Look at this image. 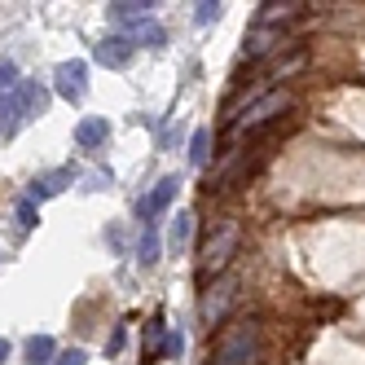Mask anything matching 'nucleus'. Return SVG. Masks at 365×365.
Masks as SVG:
<instances>
[{"instance_id":"nucleus-1","label":"nucleus","mask_w":365,"mask_h":365,"mask_svg":"<svg viewBox=\"0 0 365 365\" xmlns=\"http://www.w3.org/2000/svg\"><path fill=\"white\" fill-rule=\"evenodd\" d=\"M255 356H259V326L255 322H238L229 334H220L212 365H255Z\"/></svg>"},{"instance_id":"nucleus-2","label":"nucleus","mask_w":365,"mask_h":365,"mask_svg":"<svg viewBox=\"0 0 365 365\" xmlns=\"http://www.w3.org/2000/svg\"><path fill=\"white\" fill-rule=\"evenodd\" d=\"M238 242H242V229H238V225H220V229L212 233V238H207V247H202L198 273H202V277L225 273V269H229V259L238 255Z\"/></svg>"},{"instance_id":"nucleus-3","label":"nucleus","mask_w":365,"mask_h":365,"mask_svg":"<svg viewBox=\"0 0 365 365\" xmlns=\"http://www.w3.org/2000/svg\"><path fill=\"white\" fill-rule=\"evenodd\" d=\"M286 110H291V93H286V88H273V93L259 97L255 106H247V115L233 119V133H255V128L273 123V119H277V115H286Z\"/></svg>"},{"instance_id":"nucleus-4","label":"nucleus","mask_w":365,"mask_h":365,"mask_svg":"<svg viewBox=\"0 0 365 365\" xmlns=\"http://www.w3.org/2000/svg\"><path fill=\"white\" fill-rule=\"evenodd\" d=\"M233 299H238V277H233V273H220L212 286H207V295H202V322H207V330L220 326V322L229 317Z\"/></svg>"},{"instance_id":"nucleus-5","label":"nucleus","mask_w":365,"mask_h":365,"mask_svg":"<svg viewBox=\"0 0 365 365\" xmlns=\"http://www.w3.org/2000/svg\"><path fill=\"white\" fill-rule=\"evenodd\" d=\"M176 190H180V176H163L159 180V185H154L141 202H137V220L150 229L154 225V216H163L168 212V207H172V198H176Z\"/></svg>"},{"instance_id":"nucleus-6","label":"nucleus","mask_w":365,"mask_h":365,"mask_svg":"<svg viewBox=\"0 0 365 365\" xmlns=\"http://www.w3.org/2000/svg\"><path fill=\"white\" fill-rule=\"evenodd\" d=\"M53 88H58V97H66V101H84V93H88V62H80V58L62 62V66L53 71Z\"/></svg>"},{"instance_id":"nucleus-7","label":"nucleus","mask_w":365,"mask_h":365,"mask_svg":"<svg viewBox=\"0 0 365 365\" xmlns=\"http://www.w3.org/2000/svg\"><path fill=\"white\" fill-rule=\"evenodd\" d=\"M133 36H106L97 44V62L101 66H110V71H119V66H128V58H133Z\"/></svg>"},{"instance_id":"nucleus-8","label":"nucleus","mask_w":365,"mask_h":365,"mask_svg":"<svg viewBox=\"0 0 365 365\" xmlns=\"http://www.w3.org/2000/svg\"><path fill=\"white\" fill-rule=\"evenodd\" d=\"M273 48H291V40L282 31H273V27H255L247 36V62H259L264 53H273Z\"/></svg>"},{"instance_id":"nucleus-9","label":"nucleus","mask_w":365,"mask_h":365,"mask_svg":"<svg viewBox=\"0 0 365 365\" xmlns=\"http://www.w3.org/2000/svg\"><path fill=\"white\" fill-rule=\"evenodd\" d=\"M75 180V172L71 168H58V172H48V176H40V180H31V190H27V198L31 202H44V198H53V194H62L66 185Z\"/></svg>"},{"instance_id":"nucleus-10","label":"nucleus","mask_w":365,"mask_h":365,"mask_svg":"<svg viewBox=\"0 0 365 365\" xmlns=\"http://www.w3.org/2000/svg\"><path fill=\"white\" fill-rule=\"evenodd\" d=\"M150 9H154V5H133V0H119V5H110L106 14H110L115 27H133V31H141L145 22H150Z\"/></svg>"},{"instance_id":"nucleus-11","label":"nucleus","mask_w":365,"mask_h":365,"mask_svg":"<svg viewBox=\"0 0 365 365\" xmlns=\"http://www.w3.org/2000/svg\"><path fill=\"white\" fill-rule=\"evenodd\" d=\"M106 137H110V123H106V119H84L80 128H75V145H80V150L106 145Z\"/></svg>"},{"instance_id":"nucleus-12","label":"nucleus","mask_w":365,"mask_h":365,"mask_svg":"<svg viewBox=\"0 0 365 365\" xmlns=\"http://www.w3.org/2000/svg\"><path fill=\"white\" fill-rule=\"evenodd\" d=\"M22 101H18V93H5L0 97V137H14L18 128H22Z\"/></svg>"},{"instance_id":"nucleus-13","label":"nucleus","mask_w":365,"mask_h":365,"mask_svg":"<svg viewBox=\"0 0 365 365\" xmlns=\"http://www.w3.org/2000/svg\"><path fill=\"white\" fill-rule=\"evenodd\" d=\"M22 356H27V365H48V361L58 356V344L48 334H31L27 348H22Z\"/></svg>"},{"instance_id":"nucleus-14","label":"nucleus","mask_w":365,"mask_h":365,"mask_svg":"<svg viewBox=\"0 0 365 365\" xmlns=\"http://www.w3.org/2000/svg\"><path fill=\"white\" fill-rule=\"evenodd\" d=\"M308 5H299V0H286V5H264V14H259V27H273L277 31V22H291L299 18Z\"/></svg>"},{"instance_id":"nucleus-15","label":"nucleus","mask_w":365,"mask_h":365,"mask_svg":"<svg viewBox=\"0 0 365 365\" xmlns=\"http://www.w3.org/2000/svg\"><path fill=\"white\" fill-rule=\"evenodd\" d=\"M14 93H18V101H22V115H27V110H31V115H44V106H48V93H44L40 84H31V80H27V84H18Z\"/></svg>"},{"instance_id":"nucleus-16","label":"nucleus","mask_w":365,"mask_h":365,"mask_svg":"<svg viewBox=\"0 0 365 365\" xmlns=\"http://www.w3.org/2000/svg\"><path fill=\"white\" fill-rule=\"evenodd\" d=\"M207 159H212V128H198V133L190 137V163L202 168Z\"/></svg>"},{"instance_id":"nucleus-17","label":"nucleus","mask_w":365,"mask_h":365,"mask_svg":"<svg viewBox=\"0 0 365 365\" xmlns=\"http://www.w3.org/2000/svg\"><path fill=\"white\" fill-rule=\"evenodd\" d=\"M137 259H141V269H150L154 259H159V233H154V225L141 233V242H137Z\"/></svg>"},{"instance_id":"nucleus-18","label":"nucleus","mask_w":365,"mask_h":365,"mask_svg":"<svg viewBox=\"0 0 365 365\" xmlns=\"http://www.w3.org/2000/svg\"><path fill=\"white\" fill-rule=\"evenodd\" d=\"M163 40H168V31H163V27H159L154 18H150L145 27L137 31V44H145V48H163Z\"/></svg>"},{"instance_id":"nucleus-19","label":"nucleus","mask_w":365,"mask_h":365,"mask_svg":"<svg viewBox=\"0 0 365 365\" xmlns=\"http://www.w3.org/2000/svg\"><path fill=\"white\" fill-rule=\"evenodd\" d=\"M190 229H194V216H176V225H172V233H168L172 251H180V247L190 242Z\"/></svg>"},{"instance_id":"nucleus-20","label":"nucleus","mask_w":365,"mask_h":365,"mask_svg":"<svg viewBox=\"0 0 365 365\" xmlns=\"http://www.w3.org/2000/svg\"><path fill=\"white\" fill-rule=\"evenodd\" d=\"M220 9L225 5H216V0H202V5H194V22H198V27H212V22L220 18Z\"/></svg>"},{"instance_id":"nucleus-21","label":"nucleus","mask_w":365,"mask_h":365,"mask_svg":"<svg viewBox=\"0 0 365 365\" xmlns=\"http://www.w3.org/2000/svg\"><path fill=\"white\" fill-rule=\"evenodd\" d=\"M36 220H40L36 202H31V198H18V225H22V229H36Z\"/></svg>"},{"instance_id":"nucleus-22","label":"nucleus","mask_w":365,"mask_h":365,"mask_svg":"<svg viewBox=\"0 0 365 365\" xmlns=\"http://www.w3.org/2000/svg\"><path fill=\"white\" fill-rule=\"evenodd\" d=\"M14 84H18V66L5 58V62H0V97H5V93H14Z\"/></svg>"},{"instance_id":"nucleus-23","label":"nucleus","mask_w":365,"mask_h":365,"mask_svg":"<svg viewBox=\"0 0 365 365\" xmlns=\"http://www.w3.org/2000/svg\"><path fill=\"white\" fill-rule=\"evenodd\" d=\"M145 334H150V344H145V361H150V356H159V339H163V322L154 317V322L145 326Z\"/></svg>"},{"instance_id":"nucleus-24","label":"nucleus","mask_w":365,"mask_h":365,"mask_svg":"<svg viewBox=\"0 0 365 365\" xmlns=\"http://www.w3.org/2000/svg\"><path fill=\"white\" fill-rule=\"evenodd\" d=\"M163 352H168V356H180V352H185V334L172 330V334H168V344H163Z\"/></svg>"},{"instance_id":"nucleus-25","label":"nucleus","mask_w":365,"mask_h":365,"mask_svg":"<svg viewBox=\"0 0 365 365\" xmlns=\"http://www.w3.org/2000/svg\"><path fill=\"white\" fill-rule=\"evenodd\" d=\"M88 356H84V348H71V352H62L58 356V365H84Z\"/></svg>"},{"instance_id":"nucleus-26","label":"nucleus","mask_w":365,"mask_h":365,"mask_svg":"<svg viewBox=\"0 0 365 365\" xmlns=\"http://www.w3.org/2000/svg\"><path fill=\"white\" fill-rule=\"evenodd\" d=\"M110 185V172H88V185L84 190H106Z\"/></svg>"},{"instance_id":"nucleus-27","label":"nucleus","mask_w":365,"mask_h":365,"mask_svg":"<svg viewBox=\"0 0 365 365\" xmlns=\"http://www.w3.org/2000/svg\"><path fill=\"white\" fill-rule=\"evenodd\" d=\"M123 339H128V330H123V326H115V334H110V344H106V356H115V352L123 348Z\"/></svg>"},{"instance_id":"nucleus-28","label":"nucleus","mask_w":365,"mask_h":365,"mask_svg":"<svg viewBox=\"0 0 365 365\" xmlns=\"http://www.w3.org/2000/svg\"><path fill=\"white\" fill-rule=\"evenodd\" d=\"M9 361V339H0V365Z\"/></svg>"}]
</instances>
